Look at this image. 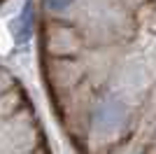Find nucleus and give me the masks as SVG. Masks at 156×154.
<instances>
[{
	"mask_svg": "<svg viewBox=\"0 0 156 154\" xmlns=\"http://www.w3.org/2000/svg\"><path fill=\"white\" fill-rule=\"evenodd\" d=\"M40 70L77 154H156V0H40Z\"/></svg>",
	"mask_w": 156,
	"mask_h": 154,
	"instance_id": "nucleus-1",
	"label": "nucleus"
}]
</instances>
